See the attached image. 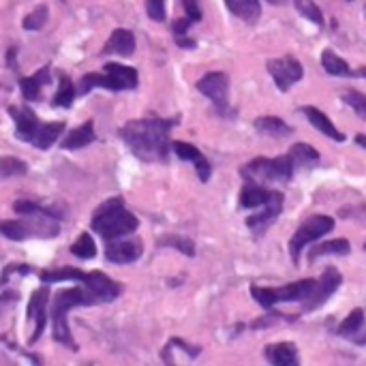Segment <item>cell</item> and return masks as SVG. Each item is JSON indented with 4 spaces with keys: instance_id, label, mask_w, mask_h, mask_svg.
<instances>
[{
    "instance_id": "obj_18",
    "label": "cell",
    "mask_w": 366,
    "mask_h": 366,
    "mask_svg": "<svg viewBox=\"0 0 366 366\" xmlns=\"http://www.w3.org/2000/svg\"><path fill=\"white\" fill-rule=\"evenodd\" d=\"M337 334L339 337H345L349 339L351 343L355 345H366V330H364V311L362 309H355L351 311L337 328Z\"/></svg>"
},
{
    "instance_id": "obj_26",
    "label": "cell",
    "mask_w": 366,
    "mask_h": 366,
    "mask_svg": "<svg viewBox=\"0 0 366 366\" xmlns=\"http://www.w3.org/2000/svg\"><path fill=\"white\" fill-rule=\"evenodd\" d=\"M294 170H311L319 163V152L309 144H294L287 152Z\"/></svg>"
},
{
    "instance_id": "obj_37",
    "label": "cell",
    "mask_w": 366,
    "mask_h": 366,
    "mask_svg": "<svg viewBox=\"0 0 366 366\" xmlns=\"http://www.w3.org/2000/svg\"><path fill=\"white\" fill-rule=\"evenodd\" d=\"M341 97H343V101H345L351 109H355V114H358L362 120H366V95H362V93H358V90H345Z\"/></svg>"
},
{
    "instance_id": "obj_29",
    "label": "cell",
    "mask_w": 366,
    "mask_h": 366,
    "mask_svg": "<svg viewBox=\"0 0 366 366\" xmlns=\"http://www.w3.org/2000/svg\"><path fill=\"white\" fill-rule=\"evenodd\" d=\"M349 253H351V244L345 238H337V240H328V242H321L317 247H313L309 262L313 264L315 259H319L323 255H349Z\"/></svg>"
},
{
    "instance_id": "obj_27",
    "label": "cell",
    "mask_w": 366,
    "mask_h": 366,
    "mask_svg": "<svg viewBox=\"0 0 366 366\" xmlns=\"http://www.w3.org/2000/svg\"><path fill=\"white\" fill-rule=\"evenodd\" d=\"M255 129L268 137H287L294 133V129L287 125V122L276 118V116H259L255 120Z\"/></svg>"
},
{
    "instance_id": "obj_25",
    "label": "cell",
    "mask_w": 366,
    "mask_h": 366,
    "mask_svg": "<svg viewBox=\"0 0 366 366\" xmlns=\"http://www.w3.org/2000/svg\"><path fill=\"white\" fill-rule=\"evenodd\" d=\"M95 140H97V135H95V122L88 120V122H84L81 127L69 131V135L62 140L60 146H62L65 150H79V148H86L88 144H93Z\"/></svg>"
},
{
    "instance_id": "obj_36",
    "label": "cell",
    "mask_w": 366,
    "mask_h": 366,
    "mask_svg": "<svg viewBox=\"0 0 366 366\" xmlns=\"http://www.w3.org/2000/svg\"><path fill=\"white\" fill-rule=\"evenodd\" d=\"M48 18H50V11L46 5H39L32 13H28L24 18V28L26 30H41L46 24H48Z\"/></svg>"
},
{
    "instance_id": "obj_17",
    "label": "cell",
    "mask_w": 366,
    "mask_h": 366,
    "mask_svg": "<svg viewBox=\"0 0 366 366\" xmlns=\"http://www.w3.org/2000/svg\"><path fill=\"white\" fill-rule=\"evenodd\" d=\"M172 148L176 152V156L180 161H191L195 165V172L199 176L201 182H208L210 180V174H212V168L210 163L206 161V156H203L193 144H187V142H172Z\"/></svg>"
},
{
    "instance_id": "obj_33",
    "label": "cell",
    "mask_w": 366,
    "mask_h": 366,
    "mask_svg": "<svg viewBox=\"0 0 366 366\" xmlns=\"http://www.w3.org/2000/svg\"><path fill=\"white\" fill-rule=\"evenodd\" d=\"M28 165L18 156H0V178H13V176H26Z\"/></svg>"
},
{
    "instance_id": "obj_13",
    "label": "cell",
    "mask_w": 366,
    "mask_h": 366,
    "mask_svg": "<svg viewBox=\"0 0 366 366\" xmlns=\"http://www.w3.org/2000/svg\"><path fill=\"white\" fill-rule=\"evenodd\" d=\"M341 280H343V276L337 268H325L323 274L315 280V287L309 294V298L302 302V309L304 311H315L321 304H325L330 300V296H334V292L339 290Z\"/></svg>"
},
{
    "instance_id": "obj_5",
    "label": "cell",
    "mask_w": 366,
    "mask_h": 366,
    "mask_svg": "<svg viewBox=\"0 0 366 366\" xmlns=\"http://www.w3.org/2000/svg\"><path fill=\"white\" fill-rule=\"evenodd\" d=\"M39 278L43 283H58V280H77L84 283L86 287L97 296L99 304L103 302H111L122 294V285H118L116 280H111L109 276H105L99 270L93 272H84L79 268H58V270H41Z\"/></svg>"
},
{
    "instance_id": "obj_1",
    "label": "cell",
    "mask_w": 366,
    "mask_h": 366,
    "mask_svg": "<svg viewBox=\"0 0 366 366\" xmlns=\"http://www.w3.org/2000/svg\"><path fill=\"white\" fill-rule=\"evenodd\" d=\"M178 125V118H140L129 120L125 127L118 131L120 140L129 146V150L148 163H163L168 161L172 150V129Z\"/></svg>"
},
{
    "instance_id": "obj_31",
    "label": "cell",
    "mask_w": 366,
    "mask_h": 366,
    "mask_svg": "<svg viewBox=\"0 0 366 366\" xmlns=\"http://www.w3.org/2000/svg\"><path fill=\"white\" fill-rule=\"evenodd\" d=\"M58 81H60V86H58V93L54 95V105L56 107H71V103L75 99L73 81L65 73H58Z\"/></svg>"
},
{
    "instance_id": "obj_16",
    "label": "cell",
    "mask_w": 366,
    "mask_h": 366,
    "mask_svg": "<svg viewBox=\"0 0 366 366\" xmlns=\"http://www.w3.org/2000/svg\"><path fill=\"white\" fill-rule=\"evenodd\" d=\"M283 203H285V197L283 193L278 191L268 203H264V206H259V210L247 219V227L253 229L255 233H262L264 229H268V225L283 212Z\"/></svg>"
},
{
    "instance_id": "obj_6",
    "label": "cell",
    "mask_w": 366,
    "mask_h": 366,
    "mask_svg": "<svg viewBox=\"0 0 366 366\" xmlns=\"http://www.w3.org/2000/svg\"><path fill=\"white\" fill-rule=\"evenodd\" d=\"M140 84L137 71L127 65H116L107 62L105 73H88L79 81V95H88L95 88H105V90H133Z\"/></svg>"
},
{
    "instance_id": "obj_24",
    "label": "cell",
    "mask_w": 366,
    "mask_h": 366,
    "mask_svg": "<svg viewBox=\"0 0 366 366\" xmlns=\"http://www.w3.org/2000/svg\"><path fill=\"white\" fill-rule=\"evenodd\" d=\"M50 67H43L39 69L36 75L32 77H22L20 79V90L24 95L26 101H39L41 99V93H43V86L50 84Z\"/></svg>"
},
{
    "instance_id": "obj_28",
    "label": "cell",
    "mask_w": 366,
    "mask_h": 366,
    "mask_svg": "<svg viewBox=\"0 0 366 366\" xmlns=\"http://www.w3.org/2000/svg\"><path fill=\"white\" fill-rule=\"evenodd\" d=\"M227 9L240 18L242 22H257L262 15V7H259V0H225Z\"/></svg>"
},
{
    "instance_id": "obj_9",
    "label": "cell",
    "mask_w": 366,
    "mask_h": 366,
    "mask_svg": "<svg viewBox=\"0 0 366 366\" xmlns=\"http://www.w3.org/2000/svg\"><path fill=\"white\" fill-rule=\"evenodd\" d=\"M60 231L54 217L41 215V219L34 221H3L0 223V233L7 236L9 240L22 242L30 236L34 238H52Z\"/></svg>"
},
{
    "instance_id": "obj_32",
    "label": "cell",
    "mask_w": 366,
    "mask_h": 366,
    "mask_svg": "<svg viewBox=\"0 0 366 366\" xmlns=\"http://www.w3.org/2000/svg\"><path fill=\"white\" fill-rule=\"evenodd\" d=\"M71 253L79 259H93L97 255V244L88 233H79V238L71 244Z\"/></svg>"
},
{
    "instance_id": "obj_21",
    "label": "cell",
    "mask_w": 366,
    "mask_h": 366,
    "mask_svg": "<svg viewBox=\"0 0 366 366\" xmlns=\"http://www.w3.org/2000/svg\"><path fill=\"white\" fill-rule=\"evenodd\" d=\"M321 67L325 69L328 75L334 77H366V67H360L358 71H353L339 54H334L332 50H323L321 54Z\"/></svg>"
},
{
    "instance_id": "obj_20",
    "label": "cell",
    "mask_w": 366,
    "mask_h": 366,
    "mask_svg": "<svg viewBox=\"0 0 366 366\" xmlns=\"http://www.w3.org/2000/svg\"><path fill=\"white\" fill-rule=\"evenodd\" d=\"M133 52H135V36L127 28L114 30L111 36H109V41L103 46V50H101V54H105V56L107 54H120V56H125V58H129Z\"/></svg>"
},
{
    "instance_id": "obj_30",
    "label": "cell",
    "mask_w": 366,
    "mask_h": 366,
    "mask_svg": "<svg viewBox=\"0 0 366 366\" xmlns=\"http://www.w3.org/2000/svg\"><path fill=\"white\" fill-rule=\"evenodd\" d=\"M193 26V22L189 18H182V20H176L172 24V32H174V39H176V46L182 48V50H193L197 43L189 36V28Z\"/></svg>"
},
{
    "instance_id": "obj_14",
    "label": "cell",
    "mask_w": 366,
    "mask_h": 366,
    "mask_svg": "<svg viewBox=\"0 0 366 366\" xmlns=\"http://www.w3.org/2000/svg\"><path fill=\"white\" fill-rule=\"evenodd\" d=\"M142 253H144V242L140 238H131V240L111 238L107 240V247H105V257L111 264H133L142 257Z\"/></svg>"
},
{
    "instance_id": "obj_10",
    "label": "cell",
    "mask_w": 366,
    "mask_h": 366,
    "mask_svg": "<svg viewBox=\"0 0 366 366\" xmlns=\"http://www.w3.org/2000/svg\"><path fill=\"white\" fill-rule=\"evenodd\" d=\"M334 229V219L332 217H325V215H317V217H311L306 219L298 229L296 233L292 236L290 240V253H292V262L294 266L300 264V253L306 244L323 238L325 233H330Z\"/></svg>"
},
{
    "instance_id": "obj_2",
    "label": "cell",
    "mask_w": 366,
    "mask_h": 366,
    "mask_svg": "<svg viewBox=\"0 0 366 366\" xmlns=\"http://www.w3.org/2000/svg\"><path fill=\"white\" fill-rule=\"evenodd\" d=\"M99 304L97 296L86 287L84 283H79V287H71V290H60L54 294L52 298V309L48 311V315H52V325H54V339L56 343L69 347V349H77L73 334L69 330L67 323V315L69 311H73L75 306H95Z\"/></svg>"
},
{
    "instance_id": "obj_4",
    "label": "cell",
    "mask_w": 366,
    "mask_h": 366,
    "mask_svg": "<svg viewBox=\"0 0 366 366\" xmlns=\"http://www.w3.org/2000/svg\"><path fill=\"white\" fill-rule=\"evenodd\" d=\"M90 225L103 240H111L133 233L140 227V221L125 208V199L109 197L95 210Z\"/></svg>"
},
{
    "instance_id": "obj_22",
    "label": "cell",
    "mask_w": 366,
    "mask_h": 366,
    "mask_svg": "<svg viewBox=\"0 0 366 366\" xmlns=\"http://www.w3.org/2000/svg\"><path fill=\"white\" fill-rule=\"evenodd\" d=\"M278 191H272V189H264L262 184H255V182H247L244 189L240 191V208H259L264 203H268Z\"/></svg>"
},
{
    "instance_id": "obj_35",
    "label": "cell",
    "mask_w": 366,
    "mask_h": 366,
    "mask_svg": "<svg viewBox=\"0 0 366 366\" xmlns=\"http://www.w3.org/2000/svg\"><path fill=\"white\" fill-rule=\"evenodd\" d=\"M294 5H296V11L306 18L309 22L317 24V26H323V15L319 11V7L313 3V0H294Z\"/></svg>"
},
{
    "instance_id": "obj_7",
    "label": "cell",
    "mask_w": 366,
    "mask_h": 366,
    "mask_svg": "<svg viewBox=\"0 0 366 366\" xmlns=\"http://www.w3.org/2000/svg\"><path fill=\"white\" fill-rule=\"evenodd\" d=\"M294 165L292 158L285 156H276V158H266V156H257L253 161H249L247 165L240 170L242 178L247 182H255V184H268V182H278L285 184L290 182L294 176Z\"/></svg>"
},
{
    "instance_id": "obj_12",
    "label": "cell",
    "mask_w": 366,
    "mask_h": 366,
    "mask_svg": "<svg viewBox=\"0 0 366 366\" xmlns=\"http://www.w3.org/2000/svg\"><path fill=\"white\" fill-rule=\"evenodd\" d=\"M268 73L272 75L274 84L280 93H287L296 81L302 79L304 75V69L302 65L294 58V56H283V58H274V60H268L266 65Z\"/></svg>"
},
{
    "instance_id": "obj_11",
    "label": "cell",
    "mask_w": 366,
    "mask_h": 366,
    "mask_svg": "<svg viewBox=\"0 0 366 366\" xmlns=\"http://www.w3.org/2000/svg\"><path fill=\"white\" fill-rule=\"evenodd\" d=\"M197 90L203 97H208L221 114H227V109H229V77H227V73H221V71L206 73L197 81Z\"/></svg>"
},
{
    "instance_id": "obj_8",
    "label": "cell",
    "mask_w": 366,
    "mask_h": 366,
    "mask_svg": "<svg viewBox=\"0 0 366 366\" xmlns=\"http://www.w3.org/2000/svg\"><path fill=\"white\" fill-rule=\"evenodd\" d=\"M315 287V278H302L296 283L285 285V287H257L251 285V296L266 309L270 311L278 302H304L309 294Z\"/></svg>"
},
{
    "instance_id": "obj_42",
    "label": "cell",
    "mask_w": 366,
    "mask_h": 366,
    "mask_svg": "<svg viewBox=\"0 0 366 366\" xmlns=\"http://www.w3.org/2000/svg\"><path fill=\"white\" fill-rule=\"evenodd\" d=\"M266 3H270V5H285L287 0H266Z\"/></svg>"
},
{
    "instance_id": "obj_38",
    "label": "cell",
    "mask_w": 366,
    "mask_h": 366,
    "mask_svg": "<svg viewBox=\"0 0 366 366\" xmlns=\"http://www.w3.org/2000/svg\"><path fill=\"white\" fill-rule=\"evenodd\" d=\"M146 11L150 20L163 22L165 20V0H146Z\"/></svg>"
},
{
    "instance_id": "obj_15",
    "label": "cell",
    "mask_w": 366,
    "mask_h": 366,
    "mask_svg": "<svg viewBox=\"0 0 366 366\" xmlns=\"http://www.w3.org/2000/svg\"><path fill=\"white\" fill-rule=\"evenodd\" d=\"M48 311H50V290L41 287L30 296V302H28V319H34V323H36V328L30 337V343L39 341L41 334H43L46 325H48Z\"/></svg>"
},
{
    "instance_id": "obj_43",
    "label": "cell",
    "mask_w": 366,
    "mask_h": 366,
    "mask_svg": "<svg viewBox=\"0 0 366 366\" xmlns=\"http://www.w3.org/2000/svg\"><path fill=\"white\" fill-rule=\"evenodd\" d=\"M364 251H366V242H364Z\"/></svg>"
},
{
    "instance_id": "obj_41",
    "label": "cell",
    "mask_w": 366,
    "mask_h": 366,
    "mask_svg": "<svg viewBox=\"0 0 366 366\" xmlns=\"http://www.w3.org/2000/svg\"><path fill=\"white\" fill-rule=\"evenodd\" d=\"M355 144L362 146V148H366V135H364V133H358V135H355Z\"/></svg>"
},
{
    "instance_id": "obj_34",
    "label": "cell",
    "mask_w": 366,
    "mask_h": 366,
    "mask_svg": "<svg viewBox=\"0 0 366 366\" xmlns=\"http://www.w3.org/2000/svg\"><path fill=\"white\" fill-rule=\"evenodd\" d=\"M158 247H174L178 251H182L187 257H193L195 255V244L191 238H184V236H163L158 240Z\"/></svg>"
},
{
    "instance_id": "obj_23",
    "label": "cell",
    "mask_w": 366,
    "mask_h": 366,
    "mask_svg": "<svg viewBox=\"0 0 366 366\" xmlns=\"http://www.w3.org/2000/svg\"><path fill=\"white\" fill-rule=\"evenodd\" d=\"M302 114L309 118V122L311 125L317 129V131H321L325 137H330V140H334V142H345V135L334 127V122L325 116L321 109H317V107H311V105H306V107H302Z\"/></svg>"
},
{
    "instance_id": "obj_40",
    "label": "cell",
    "mask_w": 366,
    "mask_h": 366,
    "mask_svg": "<svg viewBox=\"0 0 366 366\" xmlns=\"http://www.w3.org/2000/svg\"><path fill=\"white\" fill-rule=\"evenodd\" d=\"M278 319H294V317H285V315H280V313H274V315H264V317H259V319H255L253 321V328H270V325L274 323V321H278Z\"/></svg>"
},
{
    "instance_id": "obj_3",
    "label": "cell",
    "mask_w": 366,
    "mask_h": 366,
    "mask_svg": "<svg viewBox=\"0 0 366 366\" xmlns=\"http://www.w3.org/2000/svg\"><path fill=\"white\" fill-rule=\"evenodd\" d=\"M9 116L13 118L15 135L39 150L52 148L67 129L65 122H41L30 107H9Z\"/></svg>"
},
{
    "instance_id": "obj_19",
    "label": "cell",
    "mask_w": 366,
    "mask_h": 366,
    "mask_svg": "<svg viewBox=\"0 0 366 366\" xmlns=\"http://www.w3.org/2000/svg\"><path fill=\"white\" fill-rule=\"evenodd\" d=\"M264 355L274 366H298L300 364L298 347L292 341H283V343H276V345H268L264 349Z\"/></svg>"
},
{
    "instance_id": "obj_39",
    "label": "cell",
    "mask_w": 366,
    "mask_h": 366,
    "mask_svg": "<svg viewBox=\"0 0 366 366\" xmlns=\"http://www.w3.org/2000/svg\"><path fill=\"white\" fill-rule=\"evenodd\" d=\"M182 7H184V11H187V18H189L193 24L201 22L203 13H201V5H199V0H182Z\"/></svg>"
}]
</instances>
